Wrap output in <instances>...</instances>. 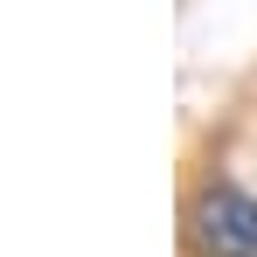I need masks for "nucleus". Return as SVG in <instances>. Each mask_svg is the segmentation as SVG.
<instances>
[{
  "label": "nucleus",
  "instance_id": "nucleus-1",
  "mask_svg": "<svg viewBox=\"0 0 257 257\" xmlns=\"http://www.w3.org/2000/svg\"><path fill=\"white\" fill-rule=\"evenodd\" d=\"M188 243L195 257H257V202L243 188H202L188 209Z\"/></svg>",
  "mask_w": 257,
  "mask_h": 257
}]
</instances>
